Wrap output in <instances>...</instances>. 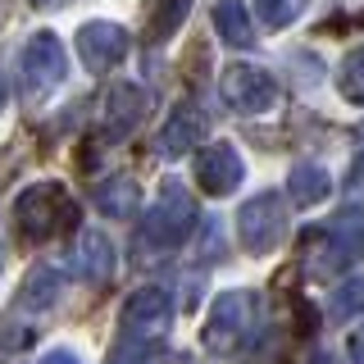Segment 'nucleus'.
Here are the masks:
<instances>
[{
    "instance_id": "f257e3e1",
    "label": "nucleus",
    "mask_w": 364,
    "mask_h": 364,
    "mask_svg": "<svg viewBox=\"0 0 364 364\" xmlns=\"http://www.w3.org/2000/svg\"><path fill=\"white\" fill-rule=\"evenodd\" d=\"M364 255V210H346L333 223L305 232V269L310 278H341Z\"/></svg>"
},
{
    "instance_id": "f03ea898",
    "label": "nucleus",
    "mask_w": 364,
    "mask_h": 364,
    "mask_svg": "<svg viewBox=\"0 0 364 364\" xmlns=\"http://www.w3.org/2000/svg\"><path fill=\"white\" fill-rule=\"evenodd\" d=\"M77 223V210L60 182H32L14 196V232L23 242H50L55 232Z\"/></svg>"
},
{
    "instance_id": "7ed1b4c3",
    "label": "nucleus",
    "mask_w": 364,
    "mask_h": 364,
    "mask_svg": "<svg viewBox=\"0 0 364 364\" xmlns=\"http://www.w3.org/2000/svg\"><path fill=\"white\" fill-rule=\"evenodd\" d=\"M255 305H259L255 291H242V287L214 296L210 314H205V328H200L205 350H214V355H232V350L246 341L250 323H255Z\"/></svg>"
},
{
    "instance_id": "20e7f679",
    "label": "nucleus",
    "mask_w": 364,
    "mask_h": 364,
    "mask_svg": "<svg viewBox=\"0 0 364 364\" xmlns=\"http://www.w3.org/2000/svg\"><path fill=\"white\" fill-rule=\"evenodd\" d=\"M191 228H196V200H191V191L182 187L178 178H168L164 187H159L155 205L146 210V219H141V242L178 246V242H187Z\"/></svg>"
},
{
    "instance_id": "39448f33",
    "label": "nucleus",
    "mask_w": 364,
    "mask_h": 364,
    "mask_svg": "<svg viewBox=\"0 0 364 364\" xmlns=\"http://www.w3.org/2000/svg\"><path fill=\"white\" fill-rule=\"evenodd\" d=\"M237 232H242V246L250 255H269V250L287 237V205H282L278 191L250 196L242 210H237Z\"/></svg>"
},
{
    "instance_id": "423d86ee",
    "label": "nucleus",
    "mask_w": 364,
    "mask_h": 364,
    "mask_svg": "<svg viewBox=\"0 0 364 364\" xmlns=\"http://www.w3.org/2000/svg\"><path fill=\"white\" fill-rule=\"evenodd\" d=\"M64 73H68L64 41L55 37L50 28L32 32V37L23 41V50H18V77H23V87H28L32 96H46V91H55V87L64 82Z\"/></svg>"
},
{
    "instance_id": "0eeeda50",
    "label": "nucleus",
    "mask_w": 364,
    "mask_h": 364,
    "mask_svg": "<svg viewBox=\"0 0 364 364\" xmlns=\"http://www.w3.org/2000/svg\"><path fill=\"white\" fill-rule=\"evenodd\" d=\"M219 96H223V105L237 109V114H264V109L278 105V82H273V73L259 68V64H232L219 82Z\"/></svg>"
},
{
    "instance_id": "6e6552de",
    "label": "nucleus",
    "mask_w": 364,
    "mask_h": 364,
    "mask_svg": "<svg viewBox=\"0 0 364 364\" xmlns=\"http://www.w3.org/2000/svg\"><path fill=\"white\" fill-rule=\"evenodd\" d=\"M173 323V301L164 287H136L123 301V337H141V341H159Z\"/></svg>"
},
{
    "instance_id": "1a4fd4ad",
    "label": "nucleus",
    "mask_w": 364,
    "mask_h": 364,
    "mask_svg": "<svg viewBox=\"0 0 364 364\" xmlns=\"http://www.w3.org/2000/svg\"><path fill=\"white\" fill-rule=\"evenodd\" d=\"M77 55H82L87 73H109L114 64L128 55V32L114 18H91L77 28Z\"/></svg>"
},
{
    "instance_id": "9d476101",
    "label": "nucleus",
    "mask_w": 364,
    "mask_h": 364,
    "mask_svg": "<svg viewBox=\"0 0 364 364\" xmlns=\"http://www.w3.org/2000/svg\"><path fill=\"white\" fill-rule=\"evenodd\" d=\"M242 173H246V164L228 141H214L196 155V182L205 187V196H228V191H237L242 187Z\"/></svg>"
},
{
    "instance_id": "9b49d317",
    "label": "nucleus",
    "mask_w": 364,
    "mask_h": 364,
    "mask_svg": "<svg viewBox=\"0 0 364 364\" xmlns=\"http://www.w3.org/2000/svg\"><path fill=\"white\" fill-rule=\"evenodd\" d=\"M205 132H210V119H205L196 105H178V109L164 119V128H159L155 146H159L168 159H178V155L196 151V146L205 141Z\"/></svg>"
},
{
    "instance_id": "f8f14e48",
    "label": "nucleus",
    "mask_w": 364,
    "mask_h": 364,
    "mask_svg": "<svg viewBox=\"0 0 364 364\" xmlns=\"http://www.w3.org/2000/svg\"><path fill=\"white\" fill-rule=\"evenodd\" d=\"M146 109H151V96H146L141 87H132V82H119L105 96V132L109 136H128L136 123L146 119Z\"/></svg>"
},
{
    "instance_id": "ddd939ff",
    "label": "nucleus",
    "mask_w": 364,
    "mask_h": 364,
    "mask_svg": "<svg viewBox=\"0 0 364 364\" xmlns=\"http://www.w3.org/2000/svg\"><path fill=\"white\" fill-rule=\"evenodd\" d=\"M73 264L91 282H109L114 278V242L105 232H82L73 246Z\"/></svg>"
},
{
    "instance_id": "4468645a",
    "label": "nucleus",
    "mask_w": 364,
    "mask_h": 364,
    "mask_svg": "<svg viewBox=\"0 0 364 364\" xmlns=\"http://www.w3.org/2000/svg\"><path fill=\"white\" fill-rule=\"evenodd\" d=\"M328 191H333V178H328L323 164L305 159V164H296L287 173V200H296V205H323Z\"/></svg>"
},
{
    "instance_id": "2eb2a0df",
    "label": "nucleus",
    "mask_w": 364,
    "mask_h": 364,
    "mask_svg": "<svg viewBox=\"0 0 364 364\" xmlns=\"http://www.w3.org/2000/svg\"><path fill=\"white\" fill-rule=\"evenodd\" d=\"M214 28H219V37L228 46H237V50H250V46H255V23H250V9L242 0H219V5H214Z\"/></svg>"
},
{
    "instance_id": "dca6fc26",
    "label": "nucleus",
    "mask_w": 364,
    "mask_h": 364,
    "mask_svg": "<svg viewBox=\"0 0 364 364\" xmlns=\"http://www.w3.org/2000/svg\"><path fill=\"white\" fill-rule=\"evenodd\" d=\"M60 301V273H55L50 264H37L28 273V282H23L18 291V305H28V310H46V305Z\"/></svg>"
},
{
    "instance_id": "f3484780",
    "label": "nucleus",
    "mask_w": 364,
    "mask_h": 364,
    "mask_svg": "<svg viewBox=\"0 0 364 364\" xmlns=\"http://www.w3.org/2000/svg\"><path fill=\"white\" fill-rule=\"evenodd\" d=\"M136 205V182L132 178H109L96 187V210L109 214V219H128Z\"/></svg>"
},
{
    "instance_id": "a211bd4d",
    "label": "nucleus",
    "mask_w": 364,
    "mask_h": 364,
    "mask_svg": "<svg viewBox=\"0 0 364 364\" xmlns=\"http://www.w3.org/2000/svg\"><path fill=\"white\" fill-rule=\"evenodd\" d=\"M187 9H191V0H159L155 18H151V46H159L164 37H173L182 23H187Z\"/></svg>"
},
{
    "instance_id": "6ab92c4d",
    "label": "nucleus",
    "mask_w": 364,
    "mask_h": 364,
    "mask_svg": "<svg viewBox=\"0 0 364 364\" xmlns=\"http://www.w3.org/2000/svg\"><path fill=\"white\" fill-rule=\"evenodd\" d=\"M159 360H164V346L159 341H141V337H123L109 355V364H159Z\"/></svg>"
},
{
    "instance_id": "aec40b11",
    "label": "nucleus",
    "mask_w": 364,
    "mask_h": 364,
    "mask_svg": "<svg viewBox=\"0 0 364 364\" xmlns=\"http://www.w3.org/2000/svg\"><path fill=\"white\" fill-rule=\"evenodd\" d=\"M305 5H310V0H255L264 28H273V32H278V28H291V23L305 14Z\"/></svg>"
},
{
    "instance_id": "412c9836",
    "label": "nucleus",
    "mask_w": 364,
    "mask_h": 364,
    "mask_svg": "<svg viewBox=\"0 0 364 364\" xmlns=\"http://www.w3.org/2000/svg\"><path fill=\"white\" fill-rule=\"evenodd\" d=\"M328 314H333V318L364 314V278H346V282H341V287L333 291V301H328Z\"/></svg>"
},
{
    "instance_id": "4be33fe9",
    "label": "nucleus",
    "mask_w": 364,
    "mask_h": 364,
    "mask_svg": "<svg viewBox=\"0 0 364 364\" xmlns=\"http://www.w3.org/2000/svg\"><path fill=\"white\" fill-rule=\"evenodd\" d=\"M337 87L350 105H364V50L346 55V64H341V73H337Z\"/></svg>"
},
{
    "instance_id": "5701e85b",
    "label": "nucleus",
    "mask_w": 364,
    "mask_h": 364,
    "mask_svg": "<svg viewBox=\"0 0 364 364\" xmlns=\"http://www.w3.org/2000/svg\"><path fill=\"white\" fill-rule=\"evenodd\" d=\"M346 196H350V200H364V128H360V141H355V159H350Z\"/></svg>"
},
{
    "instance_id": "b1692460",
    "label": "nucleus",
    "mask_w": 364,
    "mask_h": 364,
    "mask_svg": "<svg viewBox=\"0 0 364 364\" xmlns=\"http://www.w3.org/2000/svg\"><path fill=\"white\" fill-rule=\"evenodd\" d=\"M346 350H350V364H364V328H355V333H350Z\"/></svg>"
},
{
    "instance_id": "393cba45",
    "label": "nucleus",
    "mask_w": 364,
    "mask_h": 364,
    "mask_svg": "<svg viewBox=\"0 0 364 364\" xmlns=\"http://www.w3.org/2000/svg\"><path fill=\"white\" fill-rule=\"evenodd\" d=\"M41 364H77V355H73V350H64V346H60V350H50V355H46Z\"/></svg>"
},
{
    "instance_id": "a878e982",
    "label": "nucleus",
    "mask_w": 364,
    "mask_h": 364,
    "mask_svg": "<svg viewBox=\"0 0 364 364\" xmlns=\"http://www.w3.org/2000/svg\"><path fill=\"white\" fill-rule=\"evenodd\" d=\"M5 100H9V87H5V73H0V109H5Z\"/></svg>"
}]
</instances>
